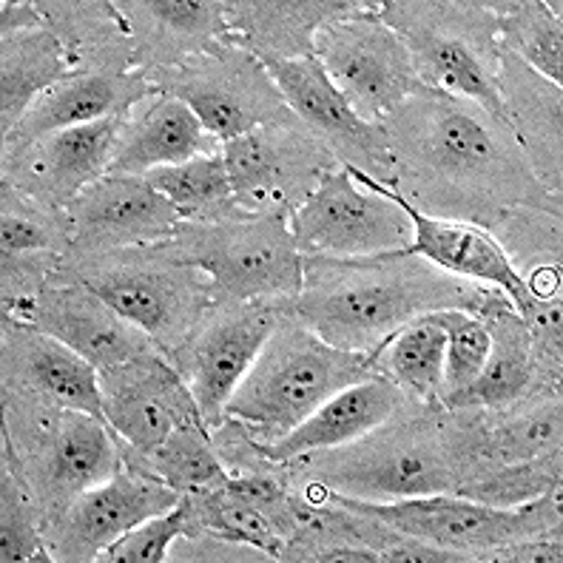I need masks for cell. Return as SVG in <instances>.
<instances>
[{
	"mask_svg": "<svg viewBox=\"0 0 563 563\" xmlns=\"http://www.w3.org/2000/svg\"><path fill=\"white\" fill-rule=\"evenodd\" d=\"M282 467L288 478L317 482L358 501L459 493L473 470L461 412L419 401H407L390 421L351 444L308 453Z\"/></svg>",
	"mask_w": 563,
	"mask_h": 563,
	"instance_id": "3",
	"label": "cell"
},
{
	"mask_svg": "<svg viewBox=\"0 0 563 563\" xmlns=\"http://www.w3.org/2000/svg\"><path fill=\"white\" fill-rule=\"evenodd\" d=\"M188 532V507L186 498H179L177 507H172L168 512H159V516L148 518L140 527H134L131 532H125L123 538L111 543L109 550H103V555L97 561L106 563H163L172 558L174 543Z\"/></svg>",
	"mask_w": 563,
	"mask_h": 563,
	"instance_id": "39",
	"label": "cell"
},
{
	"mask_svg": "<svg viewBox=\"0 0 563 563\" xmlns=\"http://www.w3.org/2000/svg\"><path fill=\"white\" fill-rule=\"evenodd\" d=\"M123 446V444H120ZM123 461L145 470L179 495H200L222 489L231 482V470L213 446L211 433L202 424L174 427L168 439L143 455L125 453Z\"/></svg>",
	"mask_w": 563,
	"mask_h": 563,
	"instance_id": "33",
	"label": "cell"
},
{
	"mask_svg": "<svg viewBox=\"0 0 563 563\" xmlns=\"http://www.w3.org/2000/svg\"><path fill=\"white\" fill-rule=\"evenodd\" d=\"M69 48L52 29L14 32L0 41V129L9 137L43 91L75 75Z\"/></svg>",
	"mask_w": 563,
	"mask_h": 563,
	"instance_id": "30",
	"label": "cell"
},
{
	"mask_svg": "<svg viewBox=\"0 0 563 563\" xmlns=\"http://www.w3.org/2000/svg\"><path fill=\"white\" fill-rule=\"evenodd\" d=\"M373 373L371 353L339 351L285 308L254 367L225 407L256 444L288 435L310 412Z\"/></svg>",
	"mask_w": 563,
	"mask_h": 563,
	"instance_id": "4",
	"label": "cell"
},
{
	"mask_svg": "<svg viewBox=\"0 0 563 563\" xmlns=\"http://www.w3.org/2000/svg\"><path fill=\"white\" fill-rule=\"evenodd\" d=\"M328 495L342 507L376 518L396 532L455 552L464 563L495 561V555L512 543L561 529V489L521 507H489L455 493L421 495L405 501H358L330 489Z\"/></svg>",
	"mask_w": 563,
	"mask_h": 563,
	"instance_id": "8",
	"label": "cell"
},
{
	"mask_svg": "<svg viewBox=\"0 0 563 563\" xmlns=\"http://www.w3.org/2000/svg\"><path fill=\"white\" fill-rule=\"evenodd\" d=\"M148 80L200 118L220 143L242 137L262 125H296L282 91L271 80L260 57L240 41L179 63Z\"/></svg>",
	"mask_w": 563,
	"mask_h": 563,
	"instance_id": "10",
	"label": "cell"
},
{
	"mask_svg": "<svg viewBox=\"0 0 563 563\" xmlns=\"http://www.w3.org/2000/svg\"><path fill=\"white\" fill-rule=\"evenodd\" d=\"M120 129L123 118H109L3 145V183L43 206L66 211L77 194L109 174Z\"/></svg>",
	"mask_w": 563,
	"mask_h": 563,
	"instance_id": "18",
	"label": "cell"
},
{
	"mask_svg": "<svg viewBox=\"0 0 563 563\" xmlns=\"http://www.w3.org/2000/svg\"><path fill=\"white\" fill-rule=\"evenodd\" d=\"M32 29H46L37 3H18V0H3L0 3V32L3 35L32 32Z\"/></svg>",
	"mask_w": 563,
	"mask_h": 563,
	"instance_id": "40",
	"label": "cell"
},
{
	"mask_svg": "<svg viewBox=\"0 0 563 563\" xmlns=\"http://www.w3.org/2000/svg\"><path fill=\"white\" fill-rule=\"evenodd\" d=\"M493 347L482 373L470 387L446 399L444 410H504L529 396L536 387V358L529 344L527 324L512 302L484 313Z\"/></svg>",
	"mask_w": 563,
	"mask_h": 563,
	"instance_id": "29",
	"label": "cell"
},
{
	"mask_svg": "<svg viewBox=\"0 0 563 563\" xmlns=\"http://www.w3.org/2000/svg\"><path fill=\"white\" fill-rule=\"evenodd\" d=\"M382 129L390 188L427 217L487 231L523 211L561 217V197L543 188L512 129L473 100L421 86Z\"/></svg>",
	"mask_w": 563,
	"mask_h": 563,
	"instance_id": "1",
	"label": "cell"
},
{
	"mask_svg": "<svg viewBox=\"0 0 563 563\" xmlns=\"http://www.w3.org/2000/svg\"><path fill=\"white\" fill-rule=\"evenodd\" d=\"M495 14L498 48L521 60L550 82H563L561 3L547 0H501L487 3Z\"/></svg>",
	"mask_w": 563,
	"mask_h": 563,
	"instance_id": "32",
	"label": "cell"
},
{
	"mask_svg": "<svg viewBox=\"0 0 563 563\" xmlns=\"http://www.w3.org/2000/svg\"><path fill=\"white\" fill-rule=\"evenodd\" d=\"M552 489H561V453L529 461V464L478 470L461 484L455 495L489 504V507H521Z\"/></svg>",
	"mask_w": 563,
	"mask_h": 563,
	"instance_id": "37",
	"label": "cell"
},
{
	"mask_svg": "<svg viewBox=\"0 0 563 563\" xmlns=\"http://www.w3.org/2000/svg\"><path fill=\"white\" fill-rule=\"evenodd\" d=\"M145 179L154 191L172 202L183 222H211L245 213L234 202V188H231V177L222 159V148L213 154H200L188 163L157 168L145 174Z\"/></svg>",
	"mask_w": 563,
	"mask_h": 563,
	"instance_id": "34",
	"label": "cell"
},
{
	"mask_svg": "<svg viewBox=\"0 0 563 563\" xmlns=\"http://www.w3.org/2000/svg\"><path fill=\"white\" fill-rule=\"evenodd\" d=\"M313 57L364 123L382 125L424 86L410 48L378 14V3L324 23Z\"/></svg>",
	"mask_w": 563,
	"mask_h": 563,
	"instance_id": "11",
	"label": "cell"
},
{
	"mask_svg": "<svg viewBox=\"0 0 563 563\" xmlns=\"http://www.w3.org/2000/svg\"><path fill=\"white\" fill-rule=\"evenodd\" d=\"M288 302H213L172 356L208 433L225 421L228 401L260 358Z\"/></svg>",
	"mask_w": 563,
	"mask_h": 563,
	"instance_id": "12",
	"label": "cell"
},
{
	"mask_svg": "<svg viewBox=\"0 0 563 563\" xmlns=\"http://www.w3.org/2000/svg\"><path fill=\"white\" fill-rule=\"evenodd\" d=\"M385 188L393 200L405 208V213L412 222V242L399 256H419V260L430 262V265L441 268L444 274H453L459 279L478 282V285H489V288L501 290L509 302L516 305L518 313L532 302V296H529L521 274L509 262L501 242L495 240L487 228L427 217L419 208L410 206L396 188Z\"/></svg>",
	"mask_w": 563,
	"mask_h": 563,
	"instance_id": "23",
	"label": "cell"
},
{
	"mask_svg": "<svg viewBox=\"0 0 563 563\" xmlns=\"http://www.w3.org/2000/svg\"><path fill=\"white\" fill-rule=\"evenodd\" d=\"M407 401L410 399L393 385L390 378L371 373L356 385H347L336 396H330L322 407L310 412L308 419L294 427L288 435L256 446L274 464H290V461L302 459L308 453L333 450V446L362 439L371 430L390 421Z\"/></svg>",
	"mask_w": 563,
	"mask_h": 563,
	"instance_id": "26",
	"label": "cell"
},
{
	"mask_svg": "<svg viewBox=\"0 0 563 563\" xmlns=\"http://www.w3.org/2000/svg\"><path fill=\"white\" fill-rule=\"evenodd\" d=\"M222 143L183 100L154 91L123 118L109 174H145L220 152Z\"/></svg>",
	"mask_w": 563,
	"mask_h": 563,
	"instance_id": "25",
	"label": "cell"
},
{
	"mask_svg": "<svg viewBox=\"0 0 563 563\" xmlns=\"http://www.w3.org/2000/svg\"><path fill=\"white\" fill-rule=\"evenodd\" d=\"M66 217L71 247L63 260H89L125 247L157 245L172 240L183 222L172 202L148 186V179L129 174H103L77 194Z\"/></svg>",
	"mask_w": 563,
	"mask_h": 563,
	"instance_id": "16",
	"label": "cell"
},
{
	"mask_svg": "<svg viewBox=\"0 0 563 563\" xmlns=\"http://www.w3.org/2000/svg\"><path fill=\"white\" fill-rule=\"evenodd\" d=\"M3 317L26 322L48 336L60 339L82 358H89L100 373L123 367L131 358L148 351H157L143 330L109 308L95 290L63 276H52L26 305Z\"/></svg>",
	"mask_w": 563,
	"mask_h": 563,
	"instance_id": "19",
	"label": "cell"
},
{
	"mask_svg": "<svg viewBox=\"0 0 563 563\" xmlns=\"http://www.w3.org/2000/svg\"><path fill=\"white\" fill-rule=\"evenodd\" d=\"M378 14L407 43L427 89L473 100L504 120L498 95L501 48L487 3L382 0Z\"/></svg>",
	"mask_w": 563,
	"mask_h": 563,
	"instance_id": "7",
	"label": "cell"
},
{
	"mask_svg": "<svg viewBox=\"0 0 563 563\" xmlns=\"http://www.w3.org/2000/svg\"><path fill=\"white\" fill-rule=\"evenodd\" d=\"M100 387L103 419L109 421L125 453H148L179 424L206 427L191 390L172 358L159 351H148L123 367L100 373Z\"/></svg>",
	"mask_w": 563,
	"mask_h": 563,
	"instance_id": "17",
	"label": "cell"
},
{
	"mask_svg": "<svg viewBox=\"0 0 563 563\" xmlns=\"http://www.w3.org/2000/svg\"><path fill=\"white\" fill-rule=\"evenodd\" d=\"M271 80L282 91L296 120L328 145L333 157L353 172L367 174L382 186H393V157L382 125L364 123L342 91L330 82L317 57L279 60L260 57Z\"/></svg>",
	"mask_w": 563,
	"mask_h": 563,
	"instance_id": "14",
	"label": "cell"
},
{
	"mask_svg": "<svg viewBox=\"0 0 563 563\" xmlns=\"http://www.w3.org/2000/svg\"><path fill=\"white\" fill-rule=\"evenodd\" d=\"M435 317L446 333L444 385H441V405H444L455 393L473 385L475 376L482 373L493 347V336L487 322L467 310H435Z\"/></svg>",
	"mask_w": 563,
	"mask_h": 563,
	"instance_id": "38",
	"label": "cell"
},
{
	"mask_svg": "<svg viewBox=\"0 0 563 563\" xmlns=\"http://www.w3.org/2000/svg\"><path fill=\"white\" fill-rule=\"evenodd\" d=\"M0 558L3 563L52 561L41 507L7 446L0 470Z\"/></svg>",
	"mask_w": 563,
	"mask_h": 563,
	"instance_id": "36",
	"label": "cell"
},
{
	"mask_svg": "<svg viewBox=\"0 0 563 563\" xmlns=\"http://www.w3.org/2000/svg\"><path fill=\"white\" fill-rule=\"evenodd\" d=\"M114 9L129 35L131 66L145 77L236 41L225 0H114Z\"/></svg>",
	"mask_w": 563,
	"mask_h": 563,
	"instance_id": "20",
	"label": "cell"
},
{
	"mask_svg": "<svg viewBox=\"0 0 563 563\" xmlns=\"http://www.w3.org/2000/svg\"><path fill=\"white\" fill-rule=\"evenodd\" d=\"M504 123L521 143L543 188L561 197L563 188V91L521 60L501 52L498 69Z\"/></svg>",
	"mask_w": 563,
	"mask_h": 563,
	"instance_id": "27",
	"label": "cell"
},
{
	"mask_svg": "<svg viewBox=\"0 0 563 563\" xmlns=\"http://www.w3.org/2000/svg\"><path fill=\"white\" fill-rule=\"evenodd\" d=\"M183 495L123 461L103 484L86 489L46 529L52 561H97L111 543L148 518L177 507Z\"/></svg>",
	"mask_w": 563,
	"mask_h": 563,
	"instance_id": "15",
	"label": "cell"
},
{
	"mask_svg": "<svg viewBox=\"0 0 563 563\" xmlns=\"http://www.w3.org/2000/svg\"><path fill=\"white\" fill-rule=\"evenodd\" d=\"M3 387L103 419V387L95 364L60 339L9 317H3Z\"/></svg>",
	"mask_w": 563,
	"mask_h": 563,
	"instance_id": "21",
	"label": "cell"
},
{
	"mask_svg": "<svg viewBox=\"0 0 563 563\" xmlns=\"http://www.w3.org/2000/svg\"><path fill=\"white\" fill-rule=\"evenodd\" d=\"M358 0H236L225 3L228 26L256 57H313L317 32L330 21L358 12Z\"/></svg>",
	"mask_w": 563,
	"mask_h": 563,
	"instance_id": "28",
	"label": "cell"
},
{
	"mask_svg": "<svg viewBox=\"0 0 563 563\" xmlns=\"http://www.w3.org/2000/svg\"><path fill=\"white\" fill-rule=\"evenodd\" d=\"M446 333L435 313L412 319L373 351V373L390 378L410 401L441 405Z\"/></svg>",
	"mask_w": 563,
	"mask_h": 563,
	"instance_id": "31",
	"label": "cell"
},
{
	"mask_svg": "<svg viewBox=\"0 0 563 563\" xmlns=\"http://www.w3.org/2000/svg\"><path fill=\"white\" fill-rule=\"evenodd\" d=\"M302 260H364L401 254L412 242V222L387 188L347 165L322 174L308 200L290 213Z\"/></svg>",
	"mask_w": 563,
	"mask_h": 563,
	"instance_id": "9",
	"label": "cell"
},
{
	"mask_svg": "<svg viewBox=\"0 0 563 563\" xmlns=\"http://www.w3.org/2000/svg\"><path fill=\"white\" fill-rule=\"evenodd\" d=\"M159 91L152 80L129 66H89L37 97L18 129L3 137V145H21L63 129L125 118L140 100Z\"/></svg>",
	"mask_w": 563,
	"mask_h": 563,
	"instance_id": "22",
	"label": "cell"
},
{
	"mask_svg": "<svg viewBox=\"0 0 563 563\" xmlns=\"http://www.w3.org/2000/svg\"><path fill=\"white\" fill-rule=\"evenodd\" d=\"M55 276L95 290L168 358L217 302L206 271L172 256L159 242L89 260H60Z\"/></svg>",
	"mask_w": 563,
	"mask_h": 563,
	"instance_id": "5",
	"label": "cell"
},
{
	"mask_svg": "<svg viewBox=\"0 0 563 563\" xmlns=\"http://www.w3.org/2000/svg\"><path fill=\"white\" fill-rule=\"evenodd\" d=\"M467 435L470 475L529 464L561 453V390H532L504 410H459ZM467 475V478H470Z\"/></svg>",
	"mask_w": 563,
	"mask_h": 563,
	"instance_id": "24",
	"label": "cell"
},
{
	"mask_svg": "<svg viewBox=\"0 0 563 563\" xmlns=\"http://www.w3.org/2000/svg\"><path fill=\"white\" fill-rule=\"evenodd\" d=\"M234 202L245 213L290 217L308 200L324 172L342 165L302 123L262 125L222 143Z\"/></svg>",
	"mask_w": 563,
	"mask_h": 563,
	"instance_id": "13",
	"label": "cell"
},
{
	"mask_svg": "<svg viewBox=\"0 0 563 563\" xmlns=\"http://www.w3.org/2000/svg\"><path fill=\"white\" fill-rule=\"evenodd\" d=\"M183 498L188 507L186 536L220 538V541L254 550L265 561H279L285 550V536L265 512L231 495L225 487L213 493L183 495Z\"/></svg>",
	"mask_w": 563,
	"mask_h": 563,
	"instance_id": "35",
	"label": "cell"
},
{
	"mask_svg": "<svg viewBox=\"0 0 563 563\" xmlns=\"http://www.w3.org/2000/svg\"><path fill=\"white\" fill-rule=\"evenodd\" d=\"M159 245L206 271L217 302H290L302 290L305 260L282 213L179 222Z\"/></svg>",
	"mask_w": 563,
	"mask_h": 563,
	"instance_id": "6",
	"label": "cell"
},
{
	"mask_svg": "<svg viewBox=\"0 0 563 563\" xmlns=\"http://www.w3.org/2000/svg\"><path fill=\"white\" fill-rule=\"evenodd\" d=\"M509 302L501 290L459 279L419 256L305 260L302 290L288 310L317 336L351 353H371L412 319L435 310L484 317Z\"/></svg>",
	"mask_w": 563,
	"mask_h": 563,
	"instance_id": "2",
	"label": "cell"
}]
</instances>
